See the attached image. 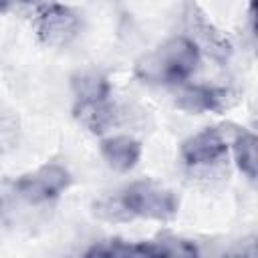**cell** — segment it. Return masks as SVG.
<instances>
[{
  "label": "cell",
  "instance_id": "2",
  "mask_svg": "<svg viewBox=\"0 0 258 258\" xmlns=\"http://www.w3.org/2000/svg\"><path fill=\"white\" fill-rule=\"evenodd\" d=\"M117 202L129 218L139 216L151 220H169L177 212V198L171 191L157 187L153 181L131 183Z\"/></svg>",
  "mask_w": 258,
  "mask_h": 258
},
{
  "label": "cell",
  "instance_id": "8",
  "mask_svg": "<svg viewBox=\"0 0 258 258\" xmlns=\"http://www.w3.org/2000/svg\"><path fill=\"white\" fill-rule=\"evenodd\" d=\"M101 153L105 161L117 171H129L137 165L141 157V143L127 135L109 137L101 143Z\"/></svg>",
  "mask_w": 258,
  "mask_h": 258
},
{
  "label": "cell",
  "instance_id": "5",
  "mask_svg": "<svg viewBox=\"0 0 258 258\" xmlns=\"http://www.w3.org/2000/svg\"><path fill=\"white\" fill-rule=\"evenodd\" d=\"M226 149V141L218 129H204L183 141L181 157L187 165H208L222 159Z\"/></svg>",
  "mask_w": 258,
  "mask_h": 258
},
{
  "label": "cell",
  "instance_id": "12",
  "mask_svg": "<svg viewBox=\"0 0 258 258\" xmlns=\"http://www.w3.org/2000/svg\"><path fill=\"white\" fill-rule=\"evenodd\" d=\"M18 2H32V0H18Z\"/></svg>",
  "mask_w": 258,
  "mask_h": 258
},
{
  "label": "cell",
  "instance_id": "7",
  "mask_svg": "<svg viewBox=\"0 0 258 258\" xmlns=\"http://www.w3.org/2000/svg\"><path fill=\"white\" fill-rule=\"evenodd\" d=\"M228 105H230V91L218 87L194 85V87H185L177 97V107L189 113L222 111Z\"/></svg>",
  "mask_w": 258,
  "mask_h": 258
},
{
  "label": "cell",
  "instance_id": "11",
  "mask_svg": "<svg viewBox=\"0 0 258 258\" xmlns=\"http://www.w3.org/2000/svg\"><path fill=\"white\" fill-rule=\"evenodd\" d=\"M234 153L240 171L250 179H256V135L250 131H238L234 139Z\"/></svg>",
  "mask_w": 258,
  "mask_h": 258
},
{
  "label": "cell",
  "instance_id": "4",
  "mask_svg": "<svg viewBox=\"0 0 258 258\" xmlns=\"http://www.w3.org/2000/svg\"><path fill=\"white\" fill-rule=\"evenodd\" d=\"M81 30L79 16L67 6H50L38 18V38L48 46H64L69 44Z\"/></svg>",
  "mask_w": 258,
  "mask_h": 258
},
{
  "label": "cell",
  "instance_id": "1",
  "mask_svg": "<svg viewBox=\"0 0 258 258\" xmlns=\"http://www.w3.org/2000/svg\"><path fill=\"white\" fill-rule=\"evenodd\" d=\"M200 62V48L187 36H175L153 52L141 56L135 64V75L145 83L175 85L187 81Z\"/></svg>",
  "mask_w": 258,
  "mask_h": 258
},
{
  "label": "cell",
  "instance_id": "6",
  "mask_svg": "<svg viewBox=\"0 0 258 258\" xmlns=\"http://www.w3.org/2000/svg\"><path fill=\"white\" fill-rule=\"evenodd\" d=\"M185 20H187V26H189V30L194 32V42L198 40L206 50H208V54H212L216 60H228V56H230V52H232V44H230V40L222 34V32H218L216 28H214V24H210L208 20H206V16L200 12V8L196 6V4H189L187 6V12H185Z\"/></svg>",
  "mask_w": 258,
  "mask_h": 258
},
{
  "label": "cell",
  "instance_id": "3",
  "mask_svg": "<svg viewBox=\"0 0 258 258\" xmlns=\"http://www.w3.org/2000/svg\"><path fill=\"white\" fill-rule=\"evenodd\" d=\"M71 183V175L64 167L50 163L40 167L38 171L24 175L22 179L16 181V191L30 204H40V202H48L54 200L56 196H60V191H64Z\"/></svg>",
  "mask_w": 258,
  "mask_h": 258
},
{
  "label": "cell",
  "instance_id": "10",
  "mask_svg": "<svg viewBox=\"0 0 258 258\" xmlns=\"http://www.w3.org/2000/svg\"><path fill=\"white\" fill-rule=\"evenodd\" d=\"M87 256H147V258H159L169 256L167 250L161 246V242H123V240H111L103 246H95L87 252Z\"/></svg>",
  "mask_w": 258,
  "mask_h": 258
},
{
  "label": "cell",
  "instance_id": "9",
  "mask_svg": "<svg viewBox=\"0 0 258 258\" xmlns=\"http://www.w3.org/2000/svg\"><path fill=\"white\" fill-rule=\"evenodd\" d=\"M75 115L81 119L85 127L93 133H103L115 123V107L107 99H93V101H77Z\"/></svg>",
  "mask_w": 258,
  "mask_h": 258
}]
</instances>
